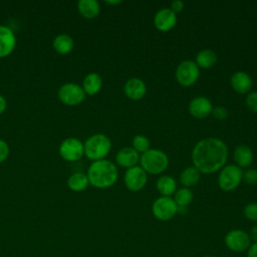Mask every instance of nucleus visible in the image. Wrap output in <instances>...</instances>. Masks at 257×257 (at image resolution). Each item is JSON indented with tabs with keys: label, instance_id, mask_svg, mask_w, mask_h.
<instances>
[{
	"label": "nucleus",
	"instance_id": "f257e3e1",
	"mask_svg": "<svg viewBox=\"0 0 257 257\" xmlns=\"http://www.w3.org/2000/svg\"><path fill=\"white\" fill-rule=\"evenodd\" d=\"M228 159L227 145L217 138L199 141L192 151L194 167L203 174H212L222 169Z\"/></svg>",
	"mask_w": 257,
	"mask_h": 257
},
{
	"label": "nucleus",
	"instance_id": "f03ea898",
	"mask_svg": "<svg viewBox=\"0 0 257 257\" xmlns=\"http://www.w3.org/2000/svg\"><path fill=\"white\" fill-rule=\"evenodd\" d=\"M89 184L98 189H106L115 184L118 177L116 166L108 160L94 161L86 174Z\"/></svg>",
	"mask_w": 257,
	"mask_h": 257
},
{
	"label": "nucleus",
	"instance_id": "7ed1b4c3",
	"mask_svg": "<svg viewBox=\"0 0 257 257\" xmlns=\"http://www.w3.org/2000/svg\"><path fill=\"white\" fill-rule=\"evenodd\" d=\"M84 147V155L91 161H99L103 160L111 149V141L104 134H94L90 136L85 143Z\"/></svg>",
	"mask_w": 257,
	"mask_h": 257
},
{
	"label": "nucleus",
	"instance_id": "20e7f679",
	"mask_svg": "<svg viewBox=\"0 0 257 257\" xmlns=\"http://www.w3.org/2000/svg\"><path fill=\"white\" fill-rule=\"evenodd\" d=\"M141 167L148 174L158 175L169 166V158L165 152L158 149H150L140 157Z\"/></svg>",
	"mask_w": 257,
	"mask_h": 257
},
{
	"label": "nucleus",
	"instance_id": "39448f33",
	"mask_svg": "<svg viewBox=\"0 0 257 257\" xmlns=\"http://www.w3.org/2000/svg\"><path fill=\"white\" fill-rule=\"evenodd\" d=\"M243 180V171L236 165L223 167L218 176V185L221 190L229 192L235 190Z\"/></svg>",
	"mask_w": 257,
	"mask_h": 257
},
{
	"label": "nucleus",
	"instance_id": "423d86ee",
	"mask_svg": "<svg viewBox=\"0 0 257 257\" xmlns=\"http://www.w3.org/2000/svg\"><path fill=\"white\" fill-rule=\"evenodd\" d=\"M57 95L62 103L69 106H74L80 104L84 100L86 94L82 86H80L79 84L67 82L59 87Z\"/></svg>",
	"mask_w": 257,
	"mask_h": 257
},
{
	"label": "nucleus",
	"instance_id": "0eeeda50",
	"mask_svg": "<svg viewBox=\"0 0 257 257\" xmlns=\"http://www.w3.org/2000/svg\"><path fill=\"white\" fill-rule=\"evenodd\" d=\"M152 213L160 221H169L178 213V206L172 197L161 196L153 203Z\"/></svg>",
	"mask_w": 257,
	"mask_h": 257
},
{
	"label": "nucleus",
	"instance_id": "6e6552de",
	"mask_svg": "<svg viewBox=\"0 0 257 257\" xmlns=\"http://www.w3.org/2000/svg\"><path fill=\"white\" fill-rule=\"evenodd\" d=\"M224 243L229 250L236 253H241L248 250L252 244V241L249 234L244 230L233 229L225 235Z\"/></svg>",
	"mask_w": 257,
	"mask_h": 257
},
{
	"label": "nucleus",
	"instance_id": "1a4fd4ad",
	"mask_svg": "<svg viewBox=\"0 0 257 257\" xmlns=\"http://www.w3.org/2000/svg\"><path fill=\"white\" fill-rule=\"evenodd\" d=\"M200 70L193 60H184L180 62L176 69V79L183 86L193 85L199 78Z\"/></svg>",
	"mask_w": 257,
	"mask_h": 257
},
{
	"label": "nucleus",
	"instance_id": "9d476101",
	"mask_svg": "<svg viewBox=\"0 0 257 257\" xmlns=\"http://www.w3.org/2000/svg\"><path fill=\"white\" fill-rule=\"evenodd\" d=\"M61 158L67 162H75L84 155L83 143L76 138H67L59 146Z\"/></svg>",
	"mask_w": 257,
	"mask_h": 257
},
{
	"label": "nucleus",
	"instance_id": "9b49d317",
	"mask_svg": "<svg viewBox=\"0 0 257 257\" xmlns=\"http://www.w3.org/2000/svg\"><path fill=\"white\" fill-rule=\"evenodd\" d=\"M123 182L130 191L138 192L146 186L148 182V175L141 166H135L125 171Z\"/></svg>",
	"mask_w": 257,
	"mask_h": 257
},
{
	"label": "nucleus",
	"instance_id": "f8f14e48",
	"mask_svg": "<svg viewBox=\"0 0 257 257\" xmlns=\"http://www.w3.org/2000/svg\"><path fill=\"white\" fill-rule=\"evenodd\" d=\"M177 24V14L172 11L170 8L160 9L154 17L155 27L162 31L167 32L175 27Z\"/></svg>",
	"mask_w": 257,
	"mask_h": 257
},
{
	"label": "nucleus",
	"instance_id": "ddd939ff",
	"mask_svg": "<svg viewBox=\"0 0 257 257\" xmlns=\"http://www.w3.org/2000/svg\"><path fill=\"white\" fill-rule=\"evenodd\" d=\"M16 46L14 31L5 25H0V58L9 56Z\"/></svg>",
	"mask_w": 257,
	"mask_h": 257
},
{
	"label": "nucleus",
	"instance_id": "4468645a",
	"mask_svg": "<svg viewBox=\"0 0 257 257\" xmlns=\"http://www.w3.org/2000/svg\"><path fill=\"white\" fill-rule=\"evenodd\" d=\"M213 109L211 100L206 96H196L189 103V112L196 118L208 116Z\"/></svg>",
	"mask_w": 257,
	"mask_h": 257
},
{
	"label": "nucleus",
	"instance_id": "2eb2a0df",
	"mask_svg": "<svg viewBox=\"0 0 257 257\" xmlns=\"http://www.w3.org/2000/svg\"><path fill=\"white\" fill-rule=\"evenodd\" d=\"M123 91L130 99L139 100L145 96L147 92V86L141 78L132 77L125 81L123 85Z\"/></svg>",
	"mask_w": 257,
	"mask_h": 257
},
{
	"label": "nucleus",
	"instance_id": "dca6fc26",
	"mask_svg": "<svg viewBox=\"0 0 257 257\" xmlns=\"http://www.w3.org/2000/svg\"><path fill=\"white\" fill-rule=\"evenodd\" d=\"M115 162L122 168H133L140 162V154L133 148L125 147L120 149L115 155Z\"/></svg>",
	"mask_w": 257,
	"mask_h": 257
},
{
	"label": "nucleus",
	"instance_id": "f3484780",
	"mask_svg": "<svg viewBox=\"0 0 257 257\" xmlns=\"http://www.w3.org/2000/svg\"><path fill=\"white\" fill-rule=\"evenodd\" d=\"M230 83L232 88L239 93H247L252 88V78L245 71H236L232 74Z\"/></svg>",
	"mask_w": 257,
	"mask_h": 257
},
{
	"label": "nucleus",
	"instance_id": "a211bd4d",
	"mask_svg": "<svg viewBox=\"0 0 257 257\" xmlns=\"http://www.w3.org/2000/svg\"><path fill=\"white\" fill-rule=\"evenodd\" d=\"M233 158L235 165L239 168H246L252 164L253 161V152L246 145H239L235 148L233 152Z\"/></svg>",
	"mask_w": 257,
	"mask_h": 257
},
{
	"label": "nucleus",
	"instance_id": "6ab92c4d",
	"mask_svg": "<svg viewBox=\"0 0 257 257\" xmlns=\"http://www.w3.org/2000/svg\"><path fill=\"white\" fill-rule=\"evenodd\" d=\"M77 10L82 17L92 19L98 16L100 6L96 0H79L77 2Z\"/></svg>",
	"mask_w": 257,
	"mask_h": 257
},
{
	"label": "nucleus",
	"instance_id": "aec40b11",
	"mask_svg": "<svg viewBox=\"0 0 257 257\" xmlns=\"http://www.w3.org/2000/svg\"><path fill=\"white\" fill-rule=\"evenodd\" d=\"M102 86V79L100 75L96 72H90L85 75L82 81V88L85 94L94 95L96 94Z\"/></svg>",
	"mask_w": 257,
	"mask_h": 257
},
{
	"label": "nucleus",
	"instance_id": "412c9836",
	"mask_svg": "<svg viewBox=\"0 0 257 257\" xmlns=\"http://www.w3.org/2000/svg\"><path fill=\"white\" fill-rule=\"evenodd\" d=\"M156 187L162 196L171 197L176 192L177 184L173 177H171L169 175H164V176H161L157 180Z\"/></svg>",
	"mask_w": 257,
	"mask_h": 257
},
{
	"label": "nucleus",
	"instance_id": "4be33fe9",
	"mask_svg": "<svg viewBox=\"0 0 257 257\" xmlns=\"http://www.w3.org/2000/svg\"><path fill=\"white\" fill-rule=\"evenodd\" d=\"M73 45H74V42H73L72 37L65 33L58 34L53 39V42H52V46H53L54 50L59 54L69 53L72 50Z\"/></svg>",
	"mask_w": 257,
	"mask_h": 257
},
{
	"label": "nucleus",
	"instance_id": "5701e85b",
	"mask_svg": "<svg viewBox=\"0 0 257 257\" xmlns=\"http://www.w3.org/2000/svg\"><path fill=\"white\" fill-rule=\"evenodd\" d=\"M89 185L88 178L86 174L81 172H75L71 174L67 179V186L70 190L74 192L84 191Z\"/></svg>",
	"mask_w": 257,
	"mask_h": 257
},
{
	"label": "nucleus",
	"instance_id": "b1692460",
	"mask_svg": "<svg viewBox=\"0 0 257 257\" xmlns=\"http://www.w3.org/2000/svg\"><path fill=\"white\" fill-rule=\"evenodd\" d=\"M201 179V173L194 167L185 168L180 174V182L185 188H190L198 184Z\"/></svg>",
	"mask_w": 257,
	"mask_h": 257
},
{
	"label": "nucleus",
	"instance_id": "393cba45",
	"mask_svg": "<svg viewBox=\"0 0 257 257\" xmlns=\"http://www.w3.org/2000/svg\"><path fill=\"white\" fill-rule=\"evenodd\" d=\"M217 61V54L211 49H203L196 55V64L198 67L210 68Z\"/></svg>",
	"mask_w": 257,
	"mask_h": 257
},
{
	"label": "nucleus",
	"instance_id": "a878e982",
	"mask_svg": "<svg viewBox=\"0 0 257 257\" xmlns=\"http://www.w3.org/2000/svg\"><path fill=\"white\" fill-rule=\"evenodd\" d=\"M193 193L189 188H181L176 190L174 194V201L176 202L178 208H187L193 201Z\"/></svg>",
	"mask_w": 257,
	"mask_h": 257
},
{
	"label": "nucleus",
	"instance_id": "bb28decb",
	"mask_svg": "<svg viewBox=\"0 0 257 257\" xmlns=\"http://www.w3.org/2000/svg\"><path fill=\"white\" fill-rule=\"evenodd\" d=\"M133 149L136 150L139 154H144L148 150H150V141L144 135H137L133 139Z\"/></svg>",
	"mask_w": 257,
	"mask_h": 257
},
{
	"label": "nucleus",
	"instance_id": "cd10ccee",
	"mask_svg": "<svg viewBox=\"0 0 257 257\" xmlns=\"http://www.w3.org/2000/svg\"><path fill=\"white\" fill-rule=\"evenodd\" d=\"M247 185L255 186L257 185V170L256 169H247L243 172V180Z\"/></svg>",
	"mask_w": 257,
	"mask_h": 257
},
{
	"label": "nucleus",
	"instance_id": "c85d7f7f",
	"mask_svg": "<svg viewBox=\"0 0 257 257\" xmlns=\"http://www.w3.org/2000/svg\"><path fill=\"white\" fill-rule=\"evenodd\" d=\"M244 216L250 221H257V203H249L244 207Z\"/></svg>",
	"mask_w": 257,
	"mask_h": 257
},
{
	"label": "nucleus",
	"instance_id": "c756f323",
	"mask_svg": "<svg viewBox=\"0 0 257 257\" xmlns=\"http://www.w3.org/2000/svg\"><path fill=\"white\" fill-rule=\"evenodd\" d=\"M246 106L252 111L257 112V91H251L245 98Z\"/></svg>",
	"mask_w": 257,
	"mask_h": 257
},
{
	"label": "nucleus",
	"instance_id": "7c9ffc66",
	"mask_svg": "<svg viewBox=\"0 0 257 257\" xmlns=\"http://www.w3.org/2000/svg\"><path fill=\"white\" fill-rule=\"evenodd\" d=\"M214 117L219 120H224L229 116V110L224 106H216L212 109V112Z\"/></svg>",
	"mask_w": 257,
	"mask_h": 257
},
{
	"label": "nucleus",
	"instance_id": "2f4dec72",
	"mask_svg": "<svg viewBox=\"0 0 257 257\" xmlns=\"http://www.w3.org/2000/svg\"><path fill=\"white\" fill-rule=\"evenodd\" d=\"M8 155H9L8 144L5 141L0 140V164L3 163L8 158Z\"/></svg>",
	"mask_w": 257,
	"mask_h": 257
},
{
	"label": "nucleus",
	"instance_id": "473e14b6",
	"mask_svg": "<svg viewBox=\"0 0 257 257\" xmlns=\"http://www.w3.org/2000/svg\"><path fill=\"white\" fill-rule=\"evenodd\" d=\"M184 5H185V3H184L183 1H181V0H175V1H173V2L171 3L170 9H171L172 11H174V12L177 14L178 12H181V11L183 10Z\"/></svg>",
	"mask_w": 257,
	"mask_h": 257
},
{
	"label": "nucleus",
	"instance_id": "72a5a7b5",
	"mask_svg": "<svg viewBox=\"0 0 257 257\" xmlns=\"http://www.w3.org/2000/svg\"><path fill=\"white\" fill-rule=\"evenodd\" d=\"M247 257H257V242L250 245L247 250Z\"/></svg>",
	"mask_w": 257,
	"mask_h": 257
},
{
	"label": "nucleus",
	"instance_id": "f704fd0d",
	"mask_svg": "<svg viewBox=\"0 0 257 257\" xmlns=\"http://www.w3.org/2000/svg\"><path fill=\"white\" fill-rule=\"evenodd\" d=\"M249 234V237L251 239V241L253 243H256L257 242V225L253 226L251 229H250V232L248 233Z\"/></svg>",
	"mask_w": 257,
	"mask_h": 257
},
{
	"label": "nucleus",
	"instance_id": "c9c22d12",
	"mask_svg": "<svg viewBox=\"0 0 257 257\" xmlns=\"http://www.w3.org/2000/svg\"><path fill=\"white\" fill-rule=\"evenodd\" d=\"M6 107H7V101L5 97L2 94H0V114L5 111Z\"/></svg>",
	"mask_w": 257,
	"mask_h": 257
},
{
	"label": "nucleus",
	"instance_id": "e433bc0d",
	"mask_svg": "<svg viewBox=\"0 0 257 257\" xmlns=\"http://www.w3.org/2000/svg\"><path fill=\"white\" fill-rule=\"evenodd\" d=\"M104 2L109 5H116V4H120L122 1L121 0H105Z\"/></svg>",
	"mask_w": 257,
	"mask_h": 257
},
{
	"label": "nucleus",
	"instance_id": "4c0bfd02",
	"mask_svg": "<svg viewBox=\"0 0 257 257\" xmlns=\"http://www.w3.org/2000/svg\"><path fill=\"white\" fill-rule=\"evenodd\" d=\"M202 257H215L213 255H205V256H202Z\"/></svg>",
	"mask_w": 257,
	"mask_h": 257
},
{
	"label": "nucleus",
	"instance_id": "58836bf2",
	"mask_svg": "<svg viewBox=\"0 0 257 257\" xmlns=\"http://www.w3.org/2000/svg\"><path fill=\"white\" fill-rule=\"evenodd\" d=\"M178 257H185V256H178Z\"/></svg>",
	"mask_w": 257,
	"mask_h": 257
}]
</instances>
